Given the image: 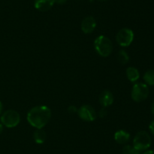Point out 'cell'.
Wrapping results in <instances>:
<instances>
[{"label":"cell","mask_w":154,"mask_h":154,"mask_svg":"<svg viewBox=\"0 0 154 154\" xmlns=\"http://www.w3.org/2000/svg\"><path fill=\"white\" fill-rule=\"evenodd\" d=\"M51 118V110L45 105L32 107L27 113L26 119L30 125L36 129L43 128Z\"/></svg>","instance_id":"obj_1"},{"label":"cell","mask_w":154,"mask_h":154,"mask_svg":"<svg viewBox=\"0 0 154 154\" xmlns=\"http://www.w3.org/2000/svg\"><path fill=\"white\" fill-rule=\"evenodd\" d=\"M94 48L98 54L103 57H108L113 51V43L104 35L99 36L94 41Z\"/></svg>","instance_id":"obj_2"},{"label":"cell","mask_w":154,"mask_h":154,"mask_svg":"<svg viewBox=\"0 0 154 154\" xmlns=\"http://www.w3.org/2000/svg\"><path fill=\"white\" fill-rule=\"evenodd\" d=\"M150 90L147 84L143 82H137L132 86L131 97L134 101L137 103L142 102L148 98Z\"/></svg>","instance_id":"obj_3"},{"label":"cell","mask_w":154,"mask_h":154,"mask_svg":"<svg viewBox=\"0 0 154 154\" xmlns=\"http://www.w3.org/2000/svg\"><path fill=\"white\" fill-rule=\"evenodd\" d=\"M151 137L148 132L145 131H140L135 134L132 146L141 152L147 150L151 145Z\"/></svg>","instance_id":"obj_4"},{"label":"cell","mask_w":154,"mask_h":154,"mask_svg":"<svg viewBox=\"0 0 154 154\" xmlns=\"http://www.w3.org/2000/svg\"><path fill=\"white\" fill-rule=\"evenodd\" d=\"M1 123L7 128H14L20 122V116L14 110H8L2 113L1 116Z\"/></svg>","instance_id":"obj_5"},{"label":"cell","mask_w":154,"mask_h":154,"mask_svg":"<svg viewBox=\"0 0 154 154\" xmlns=\"http://www.w3.org/2000/svg\"><path fill=\"white\" fill-rule=\"evenodd\" d=\"M134 39V33L129 28H122L119 30L116 36L117 42L122 47H128L132 44Z\"/></svg>","instance_id":"obj_6"},{"label":"cell","mask_w":154,"mask_h":154,"mask_svg":"<svg viewBox=\"0 0 154 154\" xmlns=\"http://www.w3.org/2000/svg\"><path fill=\"white\" fill-rule=\"evenodd\" d=\"M77 113L82 120L86 121V122H93L96 119V116H97L95 109L88 104L81 106L78 110Z\"/></svg>","instance_id":"obj_7"},{"label":"cell","mask_w":154,"mask_h":154,"mask_svg":"<svg viewBox=\"0 0 154 154\" xmlns=\"http://www.w3.org/2000/svg\"><path fill=\"white\" fill-rule=\"evenodd\" d=\"M96 27V21L93 17L87 16L81 22V30L85 34H90Z\"/></svg>","instance_id":"obj_8"},{"label":"cell","mask_w":154,"mask_h":154,"mask_svg":"<svg viewBox=\"0 0 154 154\" xmlns=\"http://www.w3.org/2000/svg\"><path fill=\"white\" fill-rule=\"evenodd\" d=\"M99 103L102 107H110L114 103V95L110 91L105 90L99 95Z\"/></svg>","instance_id":"obj_9"},{"label":"cell","mask_w":154,"mask_h":154,"mask_svg":"<svg viewBox=\"0 0 154 154\" xmlns=\"http://www.w3.org/2000/svg\"><path fill=\"white\" fill-rule=\"evenodd\" d=\"M55 4V0H35L34 6L40 11H49Z\"/></svg>","instance_id":"obj_10"},{"label":"cell","mask_w":154,"mask_h":154,"mask_svg":"<svg viewBox=\"0 0 154 154\" xmlns=\"http://www.w3.org/2000/svg\"><path fill=\"white\" fill-rule=\"evenodd\" d=\"M114 140L120 144H126L130 140V134L125 130H118L114 134Z\"/></svg>","instance_id":"obj_11"},{"label":"cell","mask_w":154,"mask_h":154,"mask_svg":"<svg viewBox=\"0 0 154 154\" xmlns=\"http://www.w3.org/2000/svg\"><path fill=\"white\" fill-rule=\"evenodd\" d=\"M127 79L132 82H135L138 80L140 77V72L137 68L134 66H129L126 71Z\"/></svg>","instance_id":"obj_12"},{"label":"cell","mask_w":154,"mask_h":154,"mask_svg":"<svg viewBox=\"0 0 154 154\" xmlns=\"http://www.w3.org/2000/svg\"><path fill=\"white\" fill-rule=\"evenodd\" d=\"M33 138L35 142L38 144H42L45 142L47 138V134L42 128L37 129L33 134Z\"/></svg>","instance_id":"obj_13"},{"label":"cell","mask_w":154,"mask_h":154,"mask_svg":"<svg viewBox=\"0 0 154 154\" xmlns=\"http://www.w3.org/2000/svg\"><path fill=\"white\" fill-rule=\"evenodd\" d=\"M117 58L119 63L123 65L126 64L129 61V56L125 50H120V51H119V52L117 53Z\"/></svg>","instance_id":"obj_14"},{"label":"cell","mask_w":154,"mask_h":154,"mask_svg":"<svg viewBox=\"0 0 154 154\" xmlns=\"http://www.w3.org/2000/svg\"><path fill=\"white\" fill-rule=\"evenodd\" d=\"M144 80L145 82V84L147 85L153 86L154 85V69H150L147 70L144 74Z\"/></svg>","instance_id":"obj_15"},{"label":"cell","mask_w":154,"mask_h":154,"mask_svg":"<svg viewBox=\"0 0 154 154\" xmlns=\"http://www.w3.org/2000/svg\"><path fill=\"white\" fill-rule=\"evenodd\" d=\"M122 154H141V151L137 149L133 146L126 144L123 147Z\"/></svg>","instance_id":"obj_16"},{"label":"cell","mask_w":154,"mask_h":154,"mask_svg":"<svg viewBox=\"0 0 154 154\" xmlns=\"http://www.w3.org/2000/svg\"><path fill=\"white\" fill-rule=\"evenodd\" d=\"M107 115H108V110H107L106 107H102L100 110H99V116L101 118H105L106 117Z\"/></svg>","instance_id":"obj_17"},{"label":"cell","mask_w":154,"mask_h":154,"mask_svg":"<svg viewBox=\"0 0 154 154\" xmlns=\"http://www.w3.org/2000/svg\"><path fill=\"white\" fill-rule=\"evenodd\" d=\"M78 109L74 105L69 106V107H68V112H69V113H72V114H74V113H78Z\"/></svg>","instance_id":"obj_18"},{"label":"cell","mask_w":154,"mask_h":154,"mask_svg":"<svg viewBox=\"0 0 154 154\" xmlns=\"http://www.w3.org/2000/svg\"><path fill=\"white\" fill-rule=\"evenodd\" d=\"M149 130H150V132L154 135V119L150 122V125H149Z\"/></svg>","instance_id":"obj_19"},{"label":"cell","mask_w":154,"mask_h":154,"mask_svg":"<svg viewBox=\"0 0 154 154\" xmlns=\"http://www.w3.org/2000/svg\"><path fill=\"white\" fill-rule=\"evenodd\" d=\"M68 0H55V3H57L59 5H63Z\"/></svg>","instance_id":"obj_20"},{"label":"cell","mask_w":154,"mask_h":154,"mask_svg":"<svg viewBox=\"0 0 154 154\" xmlns=\"http://www.w3.org/2000/svg\"><path fill=\"white\" fill-rule=\"evenodd\" d=\"M143 154H154V150H153V149H151V150H147Z\"/></svg>","instance_id":"obj_21"},{"label":"cell","mask_w":154,"mask_h":154,"mask_svg":"<svg viewBox=\"0 0 154 154\" xmlns=\"http://www.w3.org/2000/svg\"><path fill=\"white\" fill-rule=\"evenodd\" d=\"M3 129H4V125H3L2 123H0V134L2 133Z\"/></svg>","instance_id":"obj_22"},{"label":"cell","mask_w":154,"mask_h":154,"mask_svg":"<svg viewBox=\"0 0 154 154\" xmlns=\"http://www.w3.org/2000/svg\"><path fill=\"white\" fill-rule=\"evenodd\" d=\"M2 110H3V105H2V103L0 101V115L2 113Z\"/></svg>","instance_id":"obj_23"},{"label":"cell","mask_w":154,"mask_h":154,"mask_svg":"<svg viewBox=\"0 0 154 154\" xmlns=\"http://www.w3.org/2000/svg\"><path fill=\"white\" fill-rule=\"evenodd\" d=\"M151 113H153V115L154 116V101H153L151 104Z\"/></svg>","instance_id":"obj_24"},{"label":"cell","mask_w":154,"mask_h":154,"mask_svg":"<svg viewBox=\"0 0 154 154\" xmlns=\"http://www.w3.org/2000/svg\"><path fill=\"white\" fill-rule=\"evenodd\" d=\"M99 1H102V2H103V1H106V0H99Z\"/></svg>","instance_id":"obj_25"}]
</instances>
